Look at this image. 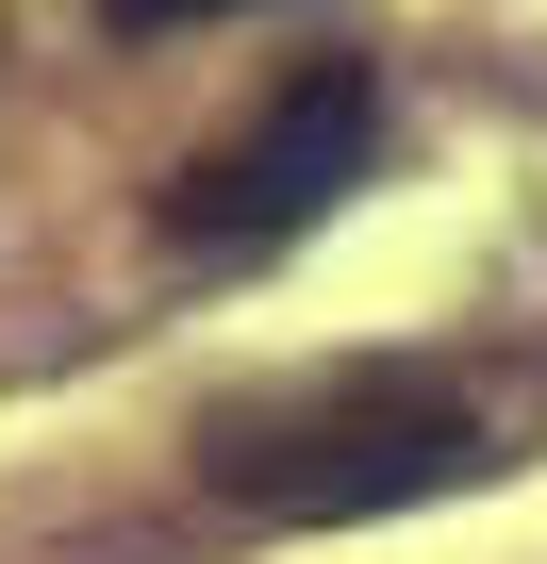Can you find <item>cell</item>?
<instances>
[{"label":"cell","instance_id":"6da1fadb","mask_svg":"<svg viewBox=\"0 0 547 564\" xmlns=\"http://www.w3.org/2000/svg\"><path fill=\"white\" fill-rule=\"evenodd\" d=\"M464 465H481V415H464L448 382H415V366L332 382V399H299V415H232V432L199 448V481H216L232 514H265V531L398 514V498H448Z\"/></svg>","mask_w":547,"mask_h":564},{"label":"cell","instance_id":"7a4b0ae2","mask_svg":"<svg viewBox=\"0 0 547 564\" xmlns=\"http://www.w3.org/2000/svg\"><path fill=\"white\" fill-rule=\"evenodd\" d=\"M365 150H382V84H365V67H299L232 150H199V166L166 183V232H183V249H283L299 216H332V199L365 183Z\"/></svg>","mask_w":547,"mask_h":564},{"label":"cell","instance_id":"3957f363","mask_svg":"<svg viewBox=\"0 0 547 564\" xmlns=\"http://www.w3.org/2000/svg\"><path fill=\"white\" fill-rule=\"evenodd\" d=\"M117 34H199V18H232V0H100Z\"/></svg>","mask_w":547,"mask_h":564}]
</instances>
